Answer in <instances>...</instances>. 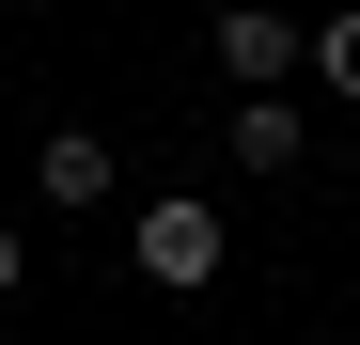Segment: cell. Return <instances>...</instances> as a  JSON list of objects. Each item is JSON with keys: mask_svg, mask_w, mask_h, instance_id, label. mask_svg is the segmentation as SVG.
<instances>
[{"mask_svg": "<svg viewBox=\"0 0 360 345\" xmlns=\"http://www.w3.org/2000/svg\"><path fill=\"white\" fill-rule=\"evenodd\" d=\"M16 282H32V236H16V220H0V299H16Z\"/></svg>", "mask_w": 360, "mask_h": 345, "instance_id": "8992f818", "label": "cell"}, {"mask_svg": "<svg viewBox=\"0 0 360 345\" xmlns=\"http://www.w3.org/2000/svg\"><path fill=\"white\" fill-rule=\"evenodd\" d=\"M219 79H235V94H282V79H297V16H266V0L219 16Z\"/></svg>", "mask_w": 360, "mask_h": 345, "instance_id": "3957f363", "label": "cell"}, {"mask_svg": "<svg viewBox=\"0 0 360 345\" xmlns=\"http://www.w3.org/2000/svg\"><path fill=\"white\" fill-rule=\"evenodd\" d=\"M32 172H47V220H94L126 172H110V126H32Z\"/></svg>", "mask_w": 360, "mask_h": 345, "instance_id": "7a4b0ae2", "label": "cell"}, {"mask_svg": "<svg viewBox=\"0 0 360 345\" xmlns=\"http://www.w3.org/2000/svg\"><path fill=\"white\" fill-rule=\"evenodd\" d=\"M297 142H314V126H297V94H235V126H219L235 172H297Z\"/></svg>", "mask_w": 360, "mask_h": 345, "instance_id": "277c9868", "label": "cell"}, {"mask_svg": "<svg viewBox=\"0 0 360 345\" xmlns=\"http://www.w3.org/2000/svg\"><path fill=\"white\" fill-rule=\"evenodd\" d=\"M126 267L157 282V299H204V282L235 267V236H219V204H188V189H157V204L126 220Z\"/></svg>", "mask_w": 360, "mask_h": 345, "instance_id": "6da1fadb", "label": "cell"}, {"mask_svg": "<svg viewBox=\"0 0 360 345\" xmlns=\"http://www.w3.org/2000/svg\"><path fill=\"white\" fill-rule=\"evenodd\" d=\"M314 79H329V94H360V16H329V32H314Z\"/></svg>", "mask_w": 360, "mask_h": 345, "instance_id": "5b68a950", "label": "cell"}]
</instances>
